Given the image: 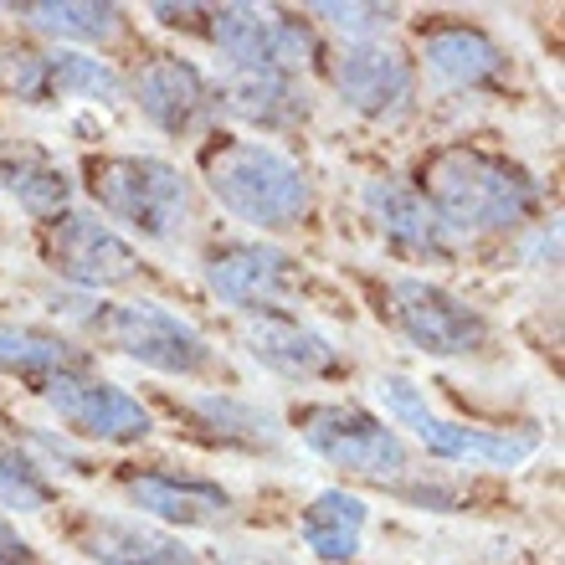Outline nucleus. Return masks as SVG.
I'll return each instance as SVG.
<instances>
[{"instance_id": "1", "label": "nucleus", "mask_w": 565, "mask_h": 565, "mask_svg": "<svg viewBox=\"0 0 565 565\" xmlns=\"http://www.w3.org/2000/svg\"><path fill=\"white\" fill-rule=\"evenodd\" d=\"M417 191L458 242L524 232L545 206V185L520 160L478 145H443L427 154Z\"/></svg>"}, {"instance_id": "2", "label": "nucleus", "mask_w": 565, "mask_h": 565, "mask_svg": "<svg viewBox=\"0 0 565 565\" xmlns=\"http://www.w3.org/2000/svg\"><path fill=\"white\" fill-rule=\"evenodd\" d=\"M201 180L216 195V206L253 226L257 237L298 232L313 216L309 170L268 139L211 135V145L201 149Z\"/></svg>"}, {"instance_id": "3", "label": "nucleus", "mask_w": 565, "mask_h": 565, "mask_svg": "<svg viewBox=\"0 0 565 565\" xmlns=\"http://www.w3.org/2000/svg\"><path fill=\"white\" fill-rule=\"evenodd\" d=\"M88 195L114 232L175 247L195 226V191L160 154H98L88 160Z\"/></svg>"}, {"instance_id": "4", "label": "nucleus", "mask_w": 565, "mask_h": 565, "mask_svg": "<svg viewBox=\"0 0 565 565\" xmlns=\"http://www.w3.org/2000/svg\"><path fill=\"white\" fill-rule=\"evenodd\" d=\"M375 406H381V422L412 437L427 458L458 462V468H520L540 447L535 427H468V422L443 417L412 375H381Z\"/></svg>"}, {"instance_id": "5", "label": "nucleus", "mask_w": 565, "mask_h": 565, "mask_svg": "<svg viewBox=\"0 0 565 565\" xmlns=\"http://www.w3.org/2000/svg\"><path fill=\"white\" fill-rule=\"evenodd\" d=\"M195 31L222 52L226 73L303 77L313 62H324V42L309 26V15L273 11V6H206Z\"/></svg>"}, {"instance_id": "6", "label": "nucleus", "mask_w": 565, "mask_h": 565, "mask_svg": "<svg viewBox=\"0 0 565 565\" xmlns=\"http://www.w3.org/2000/svg\"><path fill=\"white\" fill-rule=\"evenodd\" d=\"M294 431L319 462L371 483H402L412 473V443L355 402H309L294 412Z\"/></svg>"}, {"instance_id": "7", "label": "nucleus", "mask_w": 565, "mask_h": 565, "mask_svg": "<svg viewBox=\"0 0 565 565\" xmlns=\"http://www.w3.org/2000/svg\"><path fill=\"white\" fill-rule=\"evenodd\" d=\"M381 313L386 324L402 334L412 350L431 360H462V355H478L483 344L493 340V324L489 313L458 298L452 288L443 282L422 278V273H396L386 278L381 288Z\"/></svg>"}, {"instance_id": "8", "label": "nucleus", "mask_w": 565, "mask_h": 565, "mask_svg": "<svg viewBox=\"0 0 565 565\" xmlns=\"http://www.w3.org/2000/svg\"><path fill=\"white\" fill-rule=\"evenodd\" d=\"M93 340L114 344L124 360H135L154 375H170V381H191V375H206L216 365V344L185 313L164 309L154 298H124V303L104 298Z\"/></svg>"}, {"instance_id": "9", "label": "nucleus", "mask_w": 565, "mask_h": 565, "mask_svg": "<svg viewBox=\"0 0 565 565\" xmlns=\"http://www.w3.org/2000/svg\"><path fill=\"white\" fill-rule=\"evenodd\" d=\"M201 282L237 313H288L303 294V263L268 237H222L201 253Z\"/></svg>"}, {"instance_id": "10", "label": "nucleus", "mask_w": 565, "mask_h": 565, "mask_svg": "<svg viewBox=\"0 0 565 565\" xmlns=\"http://www.w3.org/2000/svg\"><path fill=\"white\" fill-rule=\"evenodd\" d=\"M324 77L334 98L371 124H402L417 108V62L391 42H340L324 57Z\"/></svg>"}, {"instance_id": "11", "label": "nucleus", "mask_w": 565, "mask_h": 565, "mask_svg": "<svg viewBox=\"0 0 565 565\" xmlns=\"http://www.w3.org/2000/svg\"><path fill=\"white\" fill-rule=\"evenodd\" d=\"M46 268L67 278L77 294L104 298L114 288H135L145 278V257L124 232L98 216V211H67L46 232Z\"/></svg>"}, {"instance_id": "12", "label": "nucleus", "mask_w": 565, "mask_h": 565, "mask_svg": "<svg viewBox=\"0 0 565 565\" xmlns=\"http://www.w3.org/2000/svg\"><path fill=\"white\" fill-rule=\"evenodd\" d=\"M42 402L57 412L62 431L88 437L104 447H139L154 437V412L119 381H104L93 371H67L42 381Z\"/></svg>"}, {"instance_id": "13", "label": "nucleus", "mask_w": 565, "mask_h": 565, "mask_svg": "<svg viewBox=\"0 0 565 565\" xmlns=\"http://www.w3.org/2000/svg\"><path fill=\"white\" fill-rule=\"evenodd\" d=\"M124 98L145 114L164 139H195L222 119V98L191 57H149L124 77Z\"/></svg>"}, {"instance_id": "14", "label": "nucleus", "mask_w": 565, "mask_h": 565, "mask_svg": "<svg viewBox=\"0 0 565 565\" xmlns=\"http://www.w3.org/2000/svg\"><path fill=\"white\" fill-rule=\"evenodd\" d=\"M6 88L21 104H57V98H77V104H98V108L124 104L119 67L108 57H93V52H73V46L15 52L6 62Z\"/></svg>"}, {"instance_id": "15", "label": "nucleus", "mask_w": 565, "mask_h": 565, "mask_svg": "<svg viewBox=\"0 0 565 565\" xmlns=\"http://www.w3.org/2000/svg\"><path fill=\"white\" fill-rule=\"evenodd\" d=\"M129 509H139V520L160 524L170 535L180 530H222L237 514V499L226 483L201 473H180V468H139V473L119 478Z\"/></svg>"}, {"instance_id": "16", "label": "nucleus", "mask_w": 565, "mask_h": 565, "mask_svg": "<svg viewBox=\"0 0 565 565\" xmlns=\"http://www.w3.org/2000/svg\"><path fill=\"white\" fill-rule=\"evenodd\" d=\"M360 206L365 222L375 226V237L386 242L406 263H452L458 257V237L437 222V211L422 201V191L402 175H371L360 185Z\"/></svg>"}, {"instance_id": "17", "label": "nucleus", "mask_w": 565, "mask_h": 565, "mask_svg": "<svg viewBox=\"0 0 565 565\" xmlns=\"http://www.w3.org/2000/svg\"><path fill=\"white\" fill-rule=\"evenodd\" d=\"M242 350L282 381H340L350 371L340 344L298 313H253L242 324Z\"/></svg>"}, {"instance_id": "18", "label": "nucleus", "mask_w": 565, "mask_h": 565, "mask_svg": "<svg viewBox=\"0 0 565 565\" xmlns=\"http://www.w3.org/2000/svg\"><path fill=\"white\" fill-rule=\"evenodd\" d=\"M417 73L447 93H493L509 83V52L473 21H437L417 42Z\"/></svg>"}, {"instance_id": "19", "label": "nucleus", "mask_w": 565, "mask_h": 565, "mask_svg": "<svg viewBox=\"0 0 565 565\" xmlns=\"http://www.w3.org/2000/svg\"><path fill=\"white\" fill-rule=\"evenodd\" d=\"M73 545L93 565H206L201 551L139 514H83Z\"/></svg>"}, {"instance_id": "20", "label": "nucleus", "mask_w": 565, "mask_h": 565, "mask_svg": "<svg viewBox=\"0 0 565 565\" xmlns=\"http://www.w3.org/2000/svg\"><path fill=\"white\" fill-rule=\"evenodd\" d=\"M216 98L232 119H242L257 135H294L313 114L309 83L294 73H222Z\"/></svg>"}, {"instance_id": "21", "label": "nucleus", "mask_w": 565, "mask_h": 565, "mask_svg": "<svg viewBox=\"0 0 565 565\" xmlns=\"http://www.w3.org/2000/svg\"><path fill=\"white\" fill-rule=\"evenodd\" d=\"M0 191L15 201L21 216L52 226L57 216H67L77 201V180L67 175V164L52 154L46 145H0Z\"/></svg>"}, {"instance_id": "22", "label": "nucleus", "mask_w": 565, "mask_h": 565, "mask_svg": "<svg viewBox=\"0 0 565 565\" xmlns=\"http://www.w3.org/2000/svg\"><path fill=\"white\" fill-rule=\"evenodd\" d=\"M180 412L201 427V437L216 447H237V452H278L282 427L268 406L247 402L237 391H191Z\"/></svg>"}, {"instance_id": "23", "label": "nucleus", "mask_w": 565, "mask_h": 565, "mask_svg": "<svg viewBox=\"0 0 565 565\" xmlns=\"http://www.w3.org/2000/svg\"><path fill=\"white\" fill-rule=\"evenodd\" d=\"M371 530V504L350 489H319L298 514V540L313 561L324 565H350L365 545Z\"/></svg>"}, {"instance_id": "24", "label": "nucleus", "mask_w": 565, "mask_h": 565, "mask_svg": "<svg viewBox=\"0 0 565 565\" xmlns=\"http://www.w3.org/2000/svg\"><path fill=\"white\" fill-rule=\"evenodd\" d=\"M21 26H31L36 36H46L52 46H108L129 31V15L119 6H98V0H36V6H15Z\"/></svg>"}, {"instance_id": "25", "label": "nucleus", "mask_w": 565, "mask_h": 565, "mask_svg": "<svg viewBox=\"0 0 565 565\" xmlns=\"http://www.w3.org/2000/svg\"><path fill=\"white\" fill-rule=\"evenodd\" d=\"M67 371H88V350L83 344H73L67 334H52V329L0 319V375L42 386V381Z\"/></svg>"}, {"instance_id": "26", "label": "nucleus", "mask_w": 565, "mask_h": 565, "mask_svg": "<svg viewBox=\"0 0 565 565\" xmlns=\"http://www.w3.org/2000/svg\"><path fill=\"white\" fill-rule=\"evenodd\" d=\"M57 504V483L31 462V452L11 437H0V509L11 514H42Z\"/></svg>"}, {"instance_id": "27", "label": "nucleus", "mask_w": 565, "mask_h": 565, "mask_svg": "<svg viewBox=\"0 0 565 565\" xmlns=\"http://www.w3.org/2000/svg\"><path fill=\"white\" fill-rule=\"evenodd\" d=\"M396 15H402L396 6H334V0H324V6H309V26L334 31L340 42H386Z\"/></svg>"}, {"instance_id": "28", "label": "nucleus", "mask_w": 565, "mask_h": 565, "mask_svg": "<svg viewBox=\"0 0 565 565\" xmlns=\"http://www.w3.org/2000/svg\"><path fill=\"white\" fill-rule=\"evenodd\" d=\"M26 452H31V462H36V468H52V473H57V462H62V473H77V478H88L93 473V458L88 452H77L73 443H67V437H52V431L46 427H31V437H26Z\"/></svg>"}, {"instance_id": "29", "label": "nucleus", "mask_w": 565, "mask_h": 565, "mask_svg": "<svg viewBox=\"0 0 565 565\" xmlns=\"http://www.w3.org/2000/svg\"><path fill=\"white\" fill-rule=\"evenodd\" d=\"M391 489L402 493L406 504H422V509H431V514H452V509L462 504V493H458V483H447V478H427V473H406L402 483H391Z\"/></svg>"}, {"instance_id": "30", "label": "nucleus", "mask_w": 565, "mask_h": 565, "mask_svg": "<svg viewBox=\"0 0 565 565\" xmlns=\"http://www.w3.org/2000/svg\"><path fill=\"white\" fill-rule=\"evenodd\" d=\"M31 561H36L31 540L15 530V520H6V514H0V565H31Z\"/></svg>"}, {"instance_id": "31", "label": "nucleus", "mask_w": 565, "mask_h": 565, "mask_svg": "<svg viewBox=\"0 0 565 565\" xmlns=\"http://www.w3.org/2000/svg\"><path fill=\"white\" fill-rule=\"evenodd\" d=\"M211 565H288V561L273 551H257V545H232V551H216Z\"/></svg>"}]
</instances>
